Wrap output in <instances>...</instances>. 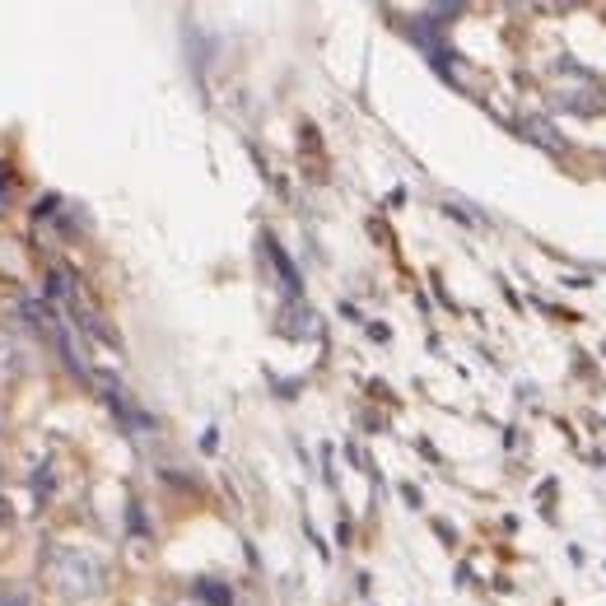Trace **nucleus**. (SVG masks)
I'll use <instances>...</instances> for the list:
<instances>
[{
	"mask_svg": "<svg viewBox=\"0 0 606 606\" xmlns=\"http://www.w3.org/2000/svg\"><path fill=\"white\" fill-rule=\"evenodd\" d=\"M47 583L57 587L61 597H94L103 587V565L94 556H84V550H51L47 560Z\"/></svg>",
	"mask_w": 606,
	"mask_h": 606,
	"instance_id": "1",
	"label": "nucleus"
},
{
	"mask_svg": "<svg viewBox=\"0 0 606 606\" xmlns=\"http://www.w3.org/2000/svg\"><path fill=\"white\" fill-rule=\"evenodd\" d=\"M197 597H205L211 606H229V587L224 583H197Z\"/></svg>",
	"mask_w": 606,
	"mask_h": 606,
	"instance_id": "2",
	"label": "nucleus"
},
{
	"mask_svg": "<svg viewBox=\"0 0 606 606\" xmlns=\"http://www.w3.org/2000/svg\"><path fill=\"white\" fill-rule=\"evenodd\" d=\"M10 355H14V341H10L5 332H0V373H10V369H14V359H10Z\"/></svg>",
	"mask_w": 606,
	"mask_h": 606,
	"instance_id": "3",
	"label": "nucleus"
},
{
	"mask_svg": "<svg viewBox=\"0 0 606 606\" xmlns=\"http://www.w3.org/2000/svg\"><path fill=\"white\" fill-rule=\"evenodd\" d=\"M0 606H28L24 593H14V587H0Z\"/></svg>",
	"mask_w": 606,
	"mask_h": 606,
	"instance_id": "4",
	"label": "nucleus"
},
{
	"mask_svg": "<svg viewBox=\"0 0 606 606\" xmlns=\"http://www.w3.org/2000/svg\"><path fill=\"white\" fill-rule=\"evenodd\" d=\"M0 205H5V178H0Z\"/></svg>",
	"mask_w": 606,
	"mask_h": 606,
	"instance_id": "5",
	"label": "nucleus"
}]
</instances>
